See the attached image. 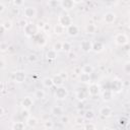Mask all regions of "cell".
I'll use <instances>...</instances> for the list:
<instances>
[{
  "instance_id": "obj_15",
  "label": "cell",
  "mask_w": 130,
  "mask_h": 130,
  "mask_svg": "<svg viewBox=\"0 0 130 130\" xmlns=\"http://www.w3.org/2000/svg\"><path fill=\"white\" fill-rule=\"evenodd\" d=\"M53 32L56 35V36H61L63 34L66 32V27L63 26L62 24L60 23H56L54 26H53Z\"/></svg>"
},
{
  "instance_id": "obj_9",
  "label": "cell",
  "mask_w": 130,
  "mask_h": 130,
  "mask_svg": "<svg viewBox=\"0 0 130 130\" xmlns=\"http://www.w3.org/2000/svg\"><path fill=\"white\" fill-rule=\"evenodd\" d=\"M92 45H93V43L91 41H89V40H83V41H81L79 47H80V49H81L82 52L89 53V52L92 51Z\"/></svg>"
},
{
  "instance_id": "obj_31",
  "label": "cell",
  "mask_w": 130,
  "mask_h": 130,
  "mask_svg": "<svg viewBox=\"0 0 130 130\" xmlns=\"http://www.w3.org/2000/svg\"><path fill=\"white\" fill-rule=\"evenodd\" d=\"M82 128L83 129H85V130H94V129H96L98 127H96V125L95 124H93L92 122H85L83 125H82Z\"/></svg>"
},
{
  "instance_id": "obj_38",
  "label": "cell",
  "mask_w": 130,
  "mask_h": 130,
  "mask_svg": "<svg viewBox=\"0 0 130 130\" xmlns=\"http://www.w3.org/2000/svg\"><path fill=\"white\" fill-rule=\"evenodd\" d=\"M12 4L13 6H16V7H22L23 4H24V0H12Z\"/></svg>"
},
{
  "instance_id": "obj_26",
  "label": "cell",
  "mask_w": 130,
  "mask_h": 130,
  "mask_svg": "<svg viewBox=\"0 0 130 130\" xmlns=\"http://www.w3.org/2000/svg\"><path fill=\"white\" fill-rule=\"evenodd\" d=\"M1 26H3V28H4L6 31H9V30L12 29L13 23H12V21H11L10 19H6V20H4V21L1 23Z\"/></svg>"
},
{
  "instance_id": "obj_57",
  "label": "cell",
  "mask_w": 130,
  "mask_h": 130,
  "mask_svg": "<svg viewBox=\"0 0 130 130\" xmlns=\"http://www.w3.org/2000/svg\"><path fill=\"white\" fill-rule=\"evenodd\" d=\"M128 56L130 57V49H129V51H128Z\"/></svg>"
},
{
  "instance_id": "obj_50",
  "label": "cell",
  "mask_w": 130,
  "mask_h": 130,
  "mask_svg": "<svg viewBox=\"0 0 130 130\" xmlns=\"http://www.w3.org/2000/svg\"><path fill=\"white\" fill-rule=\"evenodd\" d=\"M11 11H12V13H13L14 15H18V14H19V7L14 6V7L11 9Z\"/></svg>"
},
{
  "instance_id": "obj_11",
  "label": "cell",
  "mask_w": 130,
  "mask_h": 130,
  "mask_svg": "<svg viewBox=\"0 0 130 130\" xmlns=\"http://www.w3.org/2000/svg\"><path fill=\"white\" fill-rule=\"evenodd\" d=\"M20 105H21L22 109H27V110H29V109L32 107V105H34V99H32L31 96H29V95L24 96V98L21 100Z\"/></svg>"
},
{
  "instance_id": "obj_3",
  "label": "cell",
  "mask_w": 130,
  "mask_h": 130,
  "mask_svg": "<svg viewBox=\"0 0 130 130\" xmlns=\"http://www.w3.org/2000/svg\"><path fill=\"white\" fill-rule=\"evenodd\" d=\"M87 93L91 98L98 96L101 93V86L99 85V83H96V82H90L88 84V87H87Z\"/></svg>"
},
{
  "instance_id": "obj_25",
  "label": "cell",
  "mask_w": 130,
  "mask_h": 130,
  "mask_svg": "<svg viewBox=\"0 0 130 130\" xmlns=\"http://www.w3.org/2000/svg\"><path fill=\"white\" fill-rule=\"evenodd\" d=\"M26 124H24L23 122H13V124L11 125V129L12 130H23L25 129Z\"/></svg>"
},
{
  "instance_id": "obj_56",
  "label": "cell",
  "mask_w": 130,
  "mask_h": 130,
  "mask_svg": "<svg viewBox=\"0 0 130 130\" xmlns=\"http://www.w3.org/2000/svg\"><path fill=\"white\" fill-rule=\"evenodd\" d=\"M123 2H125V3H128V2H130V0H122Z\"/></svg>"
},
{
  "instance_id": "obj_48",
  "label": "cell",
  "mask_w": 130,
  "mask_h": 130,
  "mask_svg": "<svg viewBox=\"0 0 130 130\" xmlns=\"http://www.w3.org/2000/svg\"><path fill=\"white\" fill-rule=\"evenodd\" d=\"M59 74L61 75V77H62V78H63V79H64L65 81H66V80L68 79V73H67L66 71H61V72H60Z\"/></svg>"
},
{
  "instance_id": "obj_6",
  "label": "cell",
  "mask_w": 130,
  "mask_h": 130,
  "mask_svg": "<svg viewBox=\"0 0 130 130\" xmlns=\"http://www.w3.org/2000/svg\"><path fill=\"white\" fill-rule=\"evenodd\" d=\"M25 78H26V75H25L24 71H21V70H17L15 72H13V74H12V79L16 83H22V82H24Z\"/></svg>"
},
{
  "instance_id": "obj_5",
  "label": "cell",
  "mask_w": 130,
  "mask_h": 130,
  "mask_svg": "<svg viewBox=\"0 0 130 130\" xmlns=\"http://www.w3.org/2000/svg\"><path fill=\"white\" fill-rule=\"evenodd\" d=\"M22 14L25 18H35L37 16V9L34 6H26L22 10Z\"/></svg>"
},
{
  "instance_id": "obj_2",
  "label": "cell",
  "mask_w": 130,
  "mask_h": 130,
  "mask_svg": "<svg viewBox=\"0 0 130 130\" xmlns=\"http://www.w3.org/2000/svg\"><path fill=\"white\" fill-rule=\"evenodd\" d=\"M55 99L58 100V101H64L67 99L68 96V89L62 85V86H59V87H56V90H55Z\"/></svg>"
},
{
  "instance_id": "obj_45",
  "label": "cell",
  "mask_w": 130,
  "mask_h": 130,
  "mask_svg": "<svg viewBox=\"0 0 130 130\" xmlns=\"http://www.w3.org/2000/svg\"><path fill=\"white\" fill-rule=\"evenodd\" d=\"M61 122L63 124H68L69 123V117L68 116H61Z\"/></svg>"
},
{
  "instance_id": "obj_35",
  "label": "cell",
  "mask_w": 130,
  "mask_h": 130,
  "mask_svg": "<svg viewBox=\"0 0 130 130\" xmlns=\"http://www.w3.org/2000/svg\"><path fill=\"white\" fill-rule=\"evenodd\" d=\"M123 71L126 74H130V61H126L123 65Z\"/></svg>"
},
{
  "instance_id": "obj_12",
  "label": "cell",
  "mask_w": 130,
  "mask_h": 130,
  "mask_svg": "<svg viewBox=\"0 0 130 130\" xmlns=\"http://www.w3.org/2000/svg\"><path fill=\"white\" fill-rule=\"evenodd\" d=\"M112 113H113V110H112V108L111 107H109V106H103L101 109H100V111H99V114H100V116L102 117V118H109L111 115H112Z\"/></svg>"
},
{
  "instance_id": "obj_28",
  "label": "cell",
  "mask_w": 130,
  "mask_h": 130,
  "mask_svg": "<svg viewBox=\"0 0 130 130\" xmlns=\"http://www.w3.org/2000/svg\"><path fill=\"white\" fill-rule=\"evenodd\" d=\"M34 96H35V99L41 101V100H44V99L46 98V92H45L44 89H37V90L35 91Z\"/></svg>"
},
{
  "instance_id": "obj_36",
  "label": "cell",
  "mask_w": 130,
  "mask_h": 130,
  "mask_svg": "<svg viewBox=\"0 0 130 130\" xmlns=\"http://www.w3.org/2000/svg\"><path fill=\"white\" fill-rule=\"evenodd\" d=\"M8 48H9L8 43H6V42H4V41L0 43V51H1V52H6V51L8 50Z\"/></svg>"
},
{
  "instance_id": "obj_33",
  "label": "cell",
  "mask_w": 130,
  "mask_h": 130,
  "mask_svg": "<svg viewBox=\"0 0 130 130\" xmlns=\"http://www.w3.org/2000/svg\"><path fill=\"white\" fill-rule=\"evenodd\" d=\"M75 95H76V99H77L79 102H83V101L85 100V94H84V92H83L82 90L77 91Z\"/></svg>"
},
{
  "instance_id": "obj_41",
  "label": "cell",
  "mask_w": 130,
  "mask_h": 130,
  "mask_svg": "<svg viewBox=\"0 0 130 130\" xmlns=\"http://www.w3.org/2000/svg\"><path fill=\"white\" fill-rule=\"evenodd\" d=\"M27 59H28L29 62H36L38 60V57H37L36 54H29L28 57H27Z\"/></svg>"
},
{
  "instance_id": "obj_23",
  "label": "cell",
  "mask_w": 130,
  "mask_h": 130,
  "mask_svg": "<svg viewBox=\"0 0 130 130\" xmlns=\"http://www.w3.org/2000/svg\"><path fill=\"white\" fill-rule=\"evenodd\" d=\"M57 56H58V52L55 51L53 48L46 52V58L48 60H55L57 58Z\"/></svg>"
},
{
  "instance_id": "obj_43",
  "label": "cell",
  "mask_w": 130,
  "mask_h": 130,
  "mask_svg": "<svg viewBox=\"0 0 130 130\" xmlns=\"http://www.w3.org/2000/svg\"><path fill=\"white\" fill-rule=\"evenodd\" d=\"M48 5H49L50 7H52V8H54V7H56V6L58 5V1H57V0H50V1L48 2Z\"/></svg>"
},
{
  "instance_id": "obj_21",
  "label": "cell",
  "mask_w": 130,
  "mask_h": 130,
  "mask_svg": "<svg viewBox=\"0 0 130 130\" xmlns=\"http://www.w3.org/2000/svg\"><path fill=\"white\" fill-rule=\"evenodd\" d=\"M42 84H43V86L46 87V88H51L52 86H54L53 78H52V77H49V76L43 78V80H42Z\"/></svg>"
},
{
  "instance_id": "obj_39",
  "label": "cell",
  "mask_w": 130,
  "mask_h": 130,
  "mask_svg": "<svg viewBox=\"0 0 130 130\" xmlns=\"http://www.w3.org/2000/svg\"><path fill=\"white\" fill-rule=\"evenodd\" d=\"M16 82H14L13 80L12 81H10V82H8L7 84H6V86H7V91H12L13 89H14V84H15Z\"/></svg>"
},
{
  "instance_id": "obj_42",
  "label": "cell",
  "mask_w": 130,
  "mask_h": 130,
  "mask_svg": "<svg viewBox=\"0 0 130 130\" xmlns=\"http://www.w3.org/2000/svg\"><path fill=\"white\" fill-rule=\"evenodd\" d=\"M5 68H6V61H5V59L2 57L1 60H0V69H1V70H4Z\"/></svg>"
},
{
  "instance_id": "obj_4",
  "label": "cell",
  "mask_w": 130,
  "mask_h": 130,
  "mask_svg": "<svg viewBox=\"0 0 130 130\" xmlns=\"http://www.w3.org/2000/svg\"><path fill=\"white\" fill-rule=\"evenodd\" d=\"M58 23L62 24L66 28L73 23V19L69 14H60L58 17Z\"/></svg>"
},
{
  "instance_id": "obj_51",
  "label": "cell",
  "mask_w": 130,
  "mask_h": 130,
  "mask_svg": "<svg viewBox=\"0 0 130 130\" xmlns=\"http://www.w3.org/2000/svg\"><path fill=\"white\" fill-rule=\"evenodd\" d=\"M119 124H120L121 126H125V125H126V119H125V118H121V119L119 120Z\"/></svg>"
},
{
  "instance_id": "obj_59",
  "label": "cell",
  "mask_w": 130,
  "mask_h": 130,
  "mask_svg": "<svg viewBox=\"0 0 130 130\" xmlns=\"http://www.w3.org/2000/svg\"><path fill=\"white\" fill-rule=\"evenodd\" d=\"M129 26H130V25H129Z\"/></svg>"
},
{
  "instance_id": "obj_1",
  "label": "cell",
  "mask_w": 130,
  "mask_h": 130,
  "mask_svg": "<svg viewBox=\"0 0 130 130\" xmlns=\"http://www.w3.org/2000/svg\"><path fill=\"white\" fill-rule=\"evenodd\" d=\"M114 42H115V44L117 46L124 47V46H126L128 44L129 38L125 32H119L114 37Z\"/></svg>"
},
{
  "instance_id": "obj_34",
  "label": "cell",
  "mask_w": 130,
  "mask_h": 130,
  "mask_svg": "<svg viewBox=\"0 0 130 130\" xmlns=\"http://www.w3.org/2000/svg\"><path fill=\"white\" fill-rule=\"evenodd\" d=\"M44 127L46 129H53L54 128V122L51 120H47L44 122Z\"/></svg>"
},
{
  "instance_id": "obj_22",
  "label": "cell",
  "mask_w": 130,
  "mask_h": 130,
  "mask_svg": "<svg viewBox=\"0 0 130 130\" xmlns=\"http://www.w3.org/2000/svg\"><path fill=\"white\" fill-rule=\"evenodd\" d=\"M96 30H98V27L94 23H88L85 26V32L88 35H93L96 32Z\"/></svg>"
},
{
  "instance_id": "obj_30",
  "label": "cell",
  "mask_w": 130,
  "mask_h": 130,
  "mask_svg": "<svg viewBox=\"0 0 130 130\" xmlns=\"http://www.w3.org/2000/svg\"><path fill=\"white\" fill-rule=\"evenodd\" d=\"M94 117H95V115H94V112H93L92 110H87V111H85V113H84V118H85V120L91 121V120L94 119Z\"/></svg>"
},
{
  "instance_id": "obj_10",
  "label": "cell",
  "mask_w": 130,
  "mask_h": 130,
  "mask_svg": "<svg viewBox=\"0 0 130 130\" xmlns=\"http://www.w3.org/2000/svg\"><path fill=\"white\" fill-rule=\"evenodd\" d=\"M66 34H67L69 37H71V38H75V37H77V36L79 35V27H78L76 24L72 23L71 25H69V26L66 28Z\"/></svg>"
},
{
  "instance_id": "obj_40",
  "label": "cell",
  "mask_w": 130,
  "mask_h": 130,
  "mask_svg": "<svg viewBox=\"0 0 130 130\" xmlns=\"http://www.w3.org/2000/svg\"><path fill=\"white\" fill-rule=\"evenodd\" d=\"M43 32H45V34H49L50 32V30H51V25H50V23H45V26L43 27Z\"/></svg>"
},
{
  "instance_id": "obj_47",
  "label": "cell",
  "mask_w": 130,
  "mask_h": 130,
  "mask_svg": "<svg viewBox=\"0 0 130 130\" xmlns=\"http://www.w3.org/2000/svg\"><path fill=\"white\" fill-rule=\"evenodd\" d=\"M73 72L76 74V75H80L81 73H82V70H81V67H75L74 69H73Z\"/></svg>"
},
{
  "instance_id": "obj_32",
  "label": "cell",
  "mask_w": 130,
  "mask_h": 130,
  "mask_svg": "<svg viewBox=\"0 0 130 130\" xmlns=\"http://www.w3.org/2000/svg\"><path fill=\"white\" fill-rule=\"evenodd\" d=\"M75 124L76 125H79V126H82L84 123H85V118H84V116H80V115H78L76 118H75Z\"/></svg>"
},
{
  "instance_id": "obj_44",
  "label": "cell",
  "mask_w": 130,
  "mask_h": 130,
  "mask_svg": "<svg viewBox=\"0 0 130 130\" xmlns=\"http://www.w3.org/2000/svg\"><path fill=\"white\" fill-rule=\"evenodd\" d=\"M28 111L29 110H27V109H22V111H21V115H22V117H25V119L30 116L29 113H28Z\"/></svg>"
},
{
  "instance_id": "obj_46",
  "label": "cell",
  "mask_w": 130,
  "mask_h": 130,
  "mask_svg": "<svg viewBox=\"0 0 130 130\" xmlns=\"http://www.w3.org/2000/svg\"><path fill=\"white\" fill-rule=\"evenodd\" d=\"M45 23H46V22H44L43 20H39V21L37 22V27H38L39 29H41V28L43 29V27L45 26Z\"/></svg>"
},
{
  "instance_id": "obj_19",
  "label": "cell",
  "mask_w": 130,
  "mask_h": 130,
  "mask_svg": "<svg viewBox=\"0 0 130 130\" xmlns=\"http://www.w3.org/2000/svg\"><path fill=\"white\" fill-rule=\"evenodd\" d=\"M53 82H54V86H56V87H59V86H62V85H64V79L61 77V75L58 73V74H56V75H54L53 77Z\"/></svg>"
},
{
  "instance_id": "obj_13",
  "label": "cell",
  "mask_w": 130,
  "mask_h": 130,
  "mask_svg": "<svg viewBox=\"0 0 130 130\" xmlns=\"http://www.w3.org/2000/svg\"><path fill=\"white\" fill-rule=\"evenodd\" d=\"M60 5L65 11H70V10H72L74 8L75 3H74L73 0H61L60 1Z\"/></svg>"
},
{
  "instance_id": "obj_54",
  "label": "cell",
  "mask_w": 130,
  "mask_h": 130,
  "mask_svg": "<svg viewBox=\"0 0 130 130\" xmlns=\"http://www.w3.org/2000/svg\"><path fill=\"white\" fill-rule=\"evenodd\" d=\"M77 113H78V115H80V116H84V113H85V111L82 109V110H80V109H78V111H77Z\"/></svg>"
},
{
  "instance_id": "obj_53",
  "label": "cell",
  "mask_w": 130,
  "mask_h": 130,
  "mask_svg": "<svg viewBox=\"0 0 130 130\" xmlns=\"http://www.w3.org/2000/svg\"><path fill=\"white\" fill-rule=\"evenodd\" d=\"M5 114V111H4V107H0V117L4 116Z\"/></svg>"
},
{
  "instance_id": "obj_55",
  "label": "cell",
  "mask_w": 130,
  "mask_h": 130,
  "mask_svg": "<svg viewBox=\"0 0 130 130\" xmlns=\"http://www.w3.org/2000/svg\"><path fill=\"white\" fill-rule=\"evenodd\" d=\"M73 1H74V3H75V4H79V3L83 2L84 0H73Z\"/></svg>"
},
{
  "instance_id": "obj_37",
  "label": "cell",
  "mask_w": 130,
  "mask_h": 130,
  "mask_svg": "<svg viewBox=\"0 0 130 130\" xmlns=\"http://www.w3.org/2000/svg\"><path fill=\"white\" fill-rule=\"evenodd\" d=\"M53 49L57 52H60L62 51V42H56L54 45H53Z\"/></svg>"
},
{
  "instance_id": "obj_17",
  "label": "cell",
  "mask_w": 130,
  "mask_h": 130,
  "mask_svg": "<svg viewBox=\"0 0 130 130\" xmlns=\"http://www.w3.org/2000/svg\"><path fill=\"white\" fill-rule=\"evenodd\" d=\"M38 123H39L38 119H37L36 117H34V116H29V117H27V118L25 119V124H26V126L29 127V128H35V127H37Z\"/></svg>"
},
{
  "instance_id": "obj_24",
  "label": "cell",
  "mask_w": 130,
  "mask_h": 130,
  "mask_svg": "<svg viewBox=\"0 0 130 130\" xmlns=\"http://www.w3.org/2000/svg\"><path fill=\"white\" fill-rule=\"evenodd\" d=\"M81 70H82V73H86V74H90L91 75L93 73V71H94V68L90 64H85V65H83L81 67Z\"/></svg>"
},
{
  "instance_id": "obj_8",
  "label": "cell",
  "mask_w": 130,
  "mask_h": 130,
  "mask_svg": "<svg viewBox=\"0 0 130 130\" xmlns=\"http://www.w3.org/2000/svg\"><path fill=\"white\" fill-rule=\"evenodd\" d=\"M116 17H117V15H116L115 12H113V11H107V12L103 15V20H104L107 24H112V23L115 22Z\"/></svg>"
},
{
  "instance_id": "obj_49",
  "label": "cell",
  "mask_w": 130,
  "mask_h": 130,
  "mask_svg": "<svg viewBox=\"0 0 130 130\" xmlns=\"http://www.w3.org/2000/svg\"><path fill=\"white\" fill-rule=\"evenodd\" d=\"M5 10H6V5L3 2H1L0 3V14H3Z\"/></svg>"
},
{
  "instance_id": "obj_52",
  "label": "cell",
  "mask_w": 130,
  "mask_h": 130,
  "mask_svg": "<svg viewBox=\"0 0 130 130\" xmlns=\"http://www.w3.org/2000/svg\"><path fill=\"white\" fill-rule=\"evenodd\" d=\"M67 54L70 56L69 58H75V57H76V54H75V53H73L72 51H70V52H69V53H67Z\"/></svg>"
},
{
  "instance_id": "obj_29",
  "label": "cell",
  "mask_w": 130,
  "mask_h": 130,
  "mask_svg": "<svg viewBox=\"0 0 130 130\" xmlns=\"http://www.w3.org/2000/svg\"><path fill=\"white\" fill-rule=\"evenodd\" d=\"M71 49H72V45H71V43H69V42H67V41L62 42V51H63V52H65V53H69L70 51H72Z\"/></svg>"
},
{
  "instance_id": "obj_7",
  "label": "cell",
  "mask_w": 130,
  "mask_h": 130,
  "mask_svg": "<svg viewBox=\"0 0 130 130\" xmlns=\"http://www.w3.org/2000/svg\"><path fill=\"white\" fill-rule=\"evenodd\" d=\"M39 28L37 27V24H34V23H30L28 22L24 27H23V31L24 34L27 36V37H32L34 35H36L37 30Z\"/></svg>"
},
{
  "instance_id": "obj_58",
  "label": "cell",
  "mask_w": 130,
  "mask_h": 130,
  "mask_svg": "<svg viewBox=\"0 0 130 130\" xmlns=\"http://www.w3.org/2000/svg\"><path fill=\"white\" fill-rule=\"evenodd\" d=\"M128 14H129V16H130V10H129V11H128Z\"/></svg>"
},
{
  "instance_id": "obj_27",
  "label": "cell",
  "mask_w": 130,
  "mask_h": 130,
  "mask_svg": "<svg viewBox=\"0 0 130 130\" xmlns=\"http://www.w3.org/2000/svg\"><path fill=\"white\" fill-rule=\"evenodd\" d=\"M79 80L83 83H90L91 82V78H90V74H86V73H81L79 75Z\"/></svg>"
},
{
  "instance_id": "obj_16",
  "label": "cell",
  "mask_w": 130,
  "mask_h": 130,
  "mask_svg": "<svg viewBox=\"0 0 130 130\" xmlns=\"http://www.w3.org/2000/svg\"><path fill=\"white\" fill-rule=\"evenodd\" d=\"M122 85H123L122 81L116 78V79H114V80L112 81V88H111V89H112L114 92H120L121 89H122Z\"/></svg>"
},
{
  "instance_id": "obj_14",
  "label": "cell",
  "mask_w": 130,
  "mask_h": 130,
  "mask_svg": "<svg viewBox=\"0 0 130 130\" xmlns=\"http://www.w3.org/2000/svg\"><path fill=\"white\" fill-rule=\"evenodd\" d=\"M114 94L115 92L112 90V89H105L101 95H102V100L104 102H111L113 99H114Z\"/></svg>"
},
{
  "instance_id": "obj_18",
  "label": "cell",
  "mask_w": 130,
  "mask_h": 130,
  "mask_svg": "<svg viewBox=\"0 0 130 130\" xmlns=\"http://www.w3.org/2000/svg\"><path fill=\"white\" fill-rule=\"evenodd\" d=\"M104 49H105V45L101 41H98V42L93 43V45H92V51L94 53H101L104 51Z\"/></svg>"
},
{
  "instance_id": "obj_20",
  "label": "cell",
  "mask_w": 130,
  "mask_h": 130,
  "mask_svg": "<svg viewBox=\"0 0 130 130\" xmlns=\"http://www.w3.org/2000/svg\"><path fill=\"white\" fill-rule=\"evenodd\" d=\"M51 114L54 115L55 117H61L63 116V108L60 106H54L51 109Z\"/></svg>"
}]
</instances>
